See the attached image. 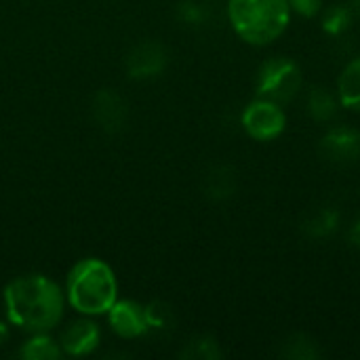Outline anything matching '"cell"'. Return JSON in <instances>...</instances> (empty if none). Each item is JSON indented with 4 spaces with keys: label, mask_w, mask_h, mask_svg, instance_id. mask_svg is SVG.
<instances>
[{
    "label": "cell",
    "mask_w": 360,
    "mask_h": 360,
    "mask_svg": "<svg viewBox=\"0 0 360 360\" xmlns=\"http://www.w3.org/2000/svg\"><path fill=\"white\" fill-rule=\"evenodd\" d=\"M4 308L13 325L32 333H46L63 316V293L40 274L21 276L4 289Z\"/></svg>",
    "instance_id": "1"
},
{
    "label": "cell",
    "mask_w": 360,
    "mask_h": 360,
    "mask_svg": "<svg viewBox=\"0 0 360 360\" xmlns=\"http://www.w3.org/2000/svg\"><path fill=\"white\" fill-rule=\"evenodd\" d=\"M234 32L249 44H270L289 25V0H228Z\"/></svg>",
    "instance_id": "2"
},
{
    "label": "cell",
    "mask_w": 360,
    "mask_h": 360,
    "mask_svg": "<svg viewBox=\"0 0 360 360\" xmlns=\"http://www.w3.org/2000/svg\"><path fill=\"white\" fill-rule=\"evenodd\" d=\"M65 291L72 308L82 314H103L118 297L116 276L101 259L78 262L68 276Z\"/></svg>",
    "instance_id": "3"
},
{
    "label": "cell",
    "mask_w": 360,
    "mask_h": 360,
    "mask_svg": "<svg viewBox=\"0 0 360 360\" xmlns=\"http://www.w3.org/2000/svg\"><path fill=\"white\" fill-rule=\"evenodd\" d=\"M257 97L270 99L276 103H289L302 91V70L289 57H272L266 59L255 78Z\"/></svg>",
    "instance_id": "4"
},
{
    "label": "cell",
    "mask_w": 360,
    "mask_h": 360,
    "mask_svg": "<svg viewBox=\"0 0 360 360\" xmlns=\"http://www.w3.org/2000/svg\"><path fill=\"white\" fill-rule=\"evenodd\" d=\"M240 120H243V127L249 133V137H253L257 141H272L287 127V116H285L281 103L262 99V97H257L255 101H251L245 108Z\"/></svg>",
    "instance_id": "5"
},
{
    "label": "cell",
    "mask_w": 360,
    "mask_h": 360,
    "mask_svg": "<svg viewBox=\"0 0 360 360\" xmlns=\"http://www.w3.org/2000/svg\"><path fill=\"white\" fill-rule=\"evenodd\" d=\"M167 63L169 53L156 40H143L127 55V72L133 80H152L165 72Z\"/></svg>",
    "instance_id": "6"
},
{
    "label": "cell",
    "mask_w": 360,
    "mask_h": 360,
    "mask_svg": "<svg viewBox=\"0 0 360 360\" xmlns=\"http://www.w3.org/2000/svg\"><path fill=\"white\" fill-rule=\"evenodd\" d=\"M319 154L331 165H352L360 158V133L352 127H333L319 141Z\"/></svg>",
    "instance_id": "7"
},
{
    "label": "cell",
    "mask_w": 360,
    "mask_h": 360,
    "mask_svg": "<svg viewBox=\"0 0 360 360\" xmlns=\"http://www.w3.org/2000/svg\"><path fill=\"white\" fill-rule=\"evenodd\" d=\"M93 118L99 124L101 131L105 133H118L124 129L127 118H129V105L124 97L112 89H103L95 95L93 99Z\"/></svg>",
    "instance_id": "8"
},
{
    "label": "cell",
    "mask_w": 360,
    "mask_h": 360,
    "mask_svg": "<svg viewBox=\"0 0 360 360\" xmlns=\"http://www.w3.org/2000/svg\"><path fill=\"white\" fill-rule=\"evenodd\" d=\"M110 314V325L114 329L116 335L124 338V340H133L139 338L143 333H148V323H146V308L135 304V302H114V306L108 310Z\"/></svg>",
    "instance_id": "9"
},
{
    "label": "cell",
    "mask_w": 360,
    "mask_h": 360,
    "mask_svg": "<svg viewBox=\"0 0 360 360\" xmlns=\"http://www.w3.org/2000/svg\"><path fill=\"white\" fill-rule=\"evenodd\" d=\"M99 340H101V333L97 329L95 323L91 321H76L72 323L63 333H61V350L63 354H70V356H84V354H91L97 346H99Z\"/></svg>",
    "instance_id": "10"
},
{
    "label": "cell",
    "mask_w": 360,
    "mask_h": 360,
    "mask_svg": "<svg viewBox=\"0 0 360 360\" xmlns=\"http://www.w3.org/2000/svg\"><path fill=\"white\" fill-rule=\"evenodd\" d=\"M236 188H238V177L230 165H215L202 177V192L213 202L230 200L236 194Z\"/></svg>",
    "instance_id": "11"
},
{
    "label": "cell",
    "mask_w": 360,
    "mask_h": 360,
    "mask_svg": "<svg viewBox=\"0 0 360 360\" xmlns=\"http://www.w3.org/2000/svg\"><path fill=\"white\" fill-rule=\"evenodd\" d=\"M340 221H342V215L338 209L333 207H323L314 213H310L304 224H302V232L306 238H312V240H325L329 236H333L340 228Z\"/></svg>",
    "instance_id": "12"
},
{
    "label": "cell",
    "mask_w": 360,
    "mask_h": 360,
    "mask_svg": "<svg viewBox=\"0 0 360 360\" xmlns=\"http://www.w3.org/2000/svg\"><path fill=\"white\" fill-rule=\"evenodd\" d=\"M306 112L316 122H331L340 112V99L325 86H312L306 95Z\"/></svg>",
    "instance_id": "13"
},
{
    "label": "cell",
    "mask_w": 360,
    "mask_h": 360,
    "mask_svg": "<svg viewBox=\"0 0 360 360\" xmlns=\"http://www.w3.org/2000/svg\"><path fill=\"white\" fill-rule=\"evenodd\" d=\"M338 99L342 108L360 112V57L352 59L340 74Z\"/></svg>",
    "instance_id": "14"
},
{
    "label": "cell",
    "mask_w": 360,
    "mask_h": 360,
    "mask_svg": "<svg viewBox=\"0 0 360 360\" xmlns=\"http://www.w3.org/2000/svg\"><path fill=\"white\" fill-rule=\"evenodd\" d=\"M278 356L287 360H319L323 356V352L314 338L306 333H293L281 344Z\"/></svg>",
    "instance_id": "15"
},
{
    "label": "cell",
    "mask_w": 360,
    "mask_h": 360,
    "mask_svg": "<svg viewBox=\"0 0 360 360\" xmlns=\"http://www.w3.org/2000/svg\"><path fill=\"white\" fill-rule=\"evenodd\" d=\"M61 346L44 333H36L19 350V356L25 360H57L61 359Z\"/></svg>",
    "instance_id": "16"
},
{
    "label": "cell",
    "mask_w": 360,
    "mask_h": 360,
    "mask_svg": "<svg viewBox=\"0 0 360 360\" xmlns=\"http://www.w3.org/2000/svg\"><path fill=\"white\" fill-rule=\"evenodd\" d=\"M179 356L188 360H219L224 359V350H221V346H219V342L215 338L198 335V338L190 340L184 346Z\"/></svg>",
    "instance_id": "17"
},
{
    "label": "cell",
    "mask_w": 360,
    "mask_h": 360,
    "mask_svg": "<svg viewBox=\"0 0 360 360\" xmlns=\"http://www.w3.org/2000/svg\"><path fill=\"white\" fill-rule=\"evenodd\" d=\"M352 19H354L352 6L333 4V6L325 8V13H323V30L331 36H342L350 30Z\"/></svg>",
    "instance_id": "18"
},
{
    "label": "cell",
    "mask_w": 360,
    "mask_h": 360,
    "mask_svg": "<svg viewBox=\"0 0 360 360\" xmlns=\"http://www.w3.org/2000/svg\"><path fill=\"white\" fill-rule=\"evenodd\" d=\"M146 323L148 331L169 333L175 327V312L165 302H152L150 306H146Z\"/></svg>",
    "instance_id": "19"
},
{
    "label": "cell",
    "mask_w": 360,
    "mask_h": 360,
    "mask_svg": "<svg viewBox=\"0 0 360 360\" xmlns=\"http://www.w3.org/2000/svg\"><path fill=\"white\" fill-rule=\"evenodd\" d=\"M177 19L186 25H205L211 19V8L198 0H184L177 4Z\"/></svg>",
    "instance_id": "20"
},
{
    "label": "cell",
    "mask_w": 360,
    "mask_h": 360,
    "mask_svg": "<svg viewBox=\"0 0 360 360\" xmlns=\"http://www.w3.org/2000/svg\"><path fill=\"white\" fill-rule=\"evenodd\" d=\"M291 11L300 13L302 17H314L323 8V0H289Z\"/></svg>",
    "instance_id": "21"
},
{
    "label": "cell",
    "mask_w": 360,
    "mask_h": 360,
    "mask_svg": "<svg viewBox=\"0 0 360 360\" xmlns=\"http://www.w3.org/2000/svg\"><path fill=\"white\" fill-rule=\"evenodd\" d=\"M348 243L354 247V249H360V217H356L348 230Z\"/></svg>",
    "instance_id": "22"
},
{
    "label": "cell",
    "mask_w": 360,
    "mask_h": 360,
    "mask_svg": "<svg viewBox=\"0 0 360 360\" xmlns=\"http://www.w3.org/2000/svg\"><path fill=\"white\" fill-rule=\"evenodd\" d=\"M6 338H8V333H6V327H4V325H0V346L6 342Z\"/></svg>",
    "instance_id": "23"
},
{
    "label": "cell",
    "mask_w": 360,
    "mask_h": 360,
    "mask_svg": "<svg viewBox=\"0 0 360 360\" xmlns=\"http://www.w3.org/2000/svg\"><path fill=\"white\" fill-rule=\"evenodd\" d=\"M350 6H352V11L360 13V0H350Z\"/></svg>",
    "instance_id": "24"
}]
</instances>
